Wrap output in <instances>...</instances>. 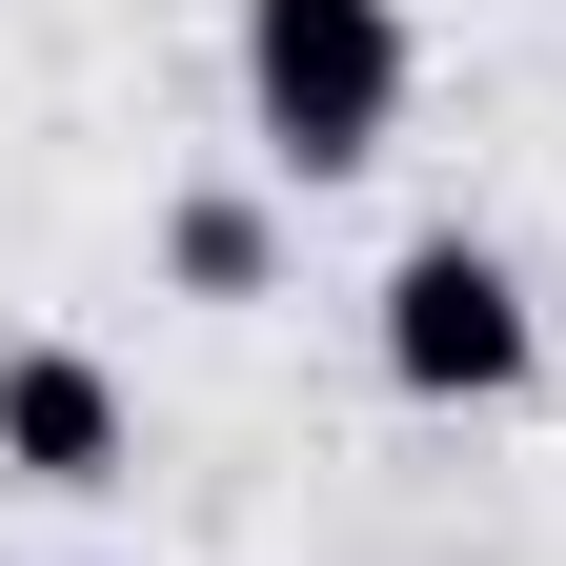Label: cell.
<instances>
[{
	"instance_id": "3957f363",
	"label": "cell",
	"mask_w": 566,
	"mask_h": 566,
	"mask_svg": "<svg viewBox=\"0 0 566 566\" xmlns=\"http://www.w3.org/2000/svg\"><path fill=\"white\" fill-rule=\"evenodd\" d=\"M0 465L21 485H122V385L82 344H21V365H0Z\"/></svg>"
},
{
	"instance_id": "7a4b0ae2",
	"label": "cell",
	"mask_w": 566,
	"mask_h": 566,
	"mask_svg": "<svg viewBox=\"0 0 566 566\" xmlns=\"http://www.w3.org/2000/svg\"><path fill=\"white\" fill-rule=\"evenodd\" d=\"M385 365H405L424 405L526 385V283L485 263V243H405V263H385Z\"/></svg>"
},
{
	"instance_id": "6da1fadb",
	"label": "cell",
	"mask_w": 566,
	"mask_h": 566,
	"mask_svg": "<svg viewBox=\"0 0 566 566\" xmlns=\"http://www.w3.org/2000/svg\"><path fill=\"white\" fill-rule=\"evenodd\" d=\"M243 82H263L283 163L344 182V163H385V122H405V21L385 0H243Z\"/></svg>"
},
{
	"instance_id": "277c9868",
	"label": "cell",
	"mask_w": 566,
	"mask_h": 566,
	"mask_svg": "<svg viewBox=\"0 0 566 566\" xmlns=\"http://www.w3.org/2000/svg\"><path fill=\"white\" fill-rule=\"evenodd\" d=\"M182 283H223V304L263 283V223H243V202H182Z\"/></svg>"
}]
</instances>
